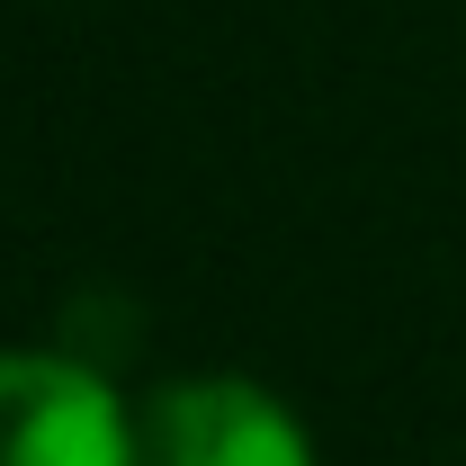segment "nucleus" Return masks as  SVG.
I'll use <instances>...</instances> for the list:
<instances>
[{
	"instance_id": "1",
	"label": "nucleus",
	"mask_w": 466,
	"mask_h": 466,
	"mask_svg": "<svg viewBox=\"0 0 466 466\" xmlns=\"http://www.w3.org/2000/svg\"><path fill=\"white\" fill-rule=\"evenodd\" d=\"M0 466H144V412L72 350H0Z\"/></svg>"
},
{
	"instance_id": "2",
	"label": "nucleus",
	"mask_w": 466,
	"mask_h": 466,
	"mask_svg": "<svg viewBox=\"0 0 466 466\" xmlns=\"http://www.w3.org/2000/svg\"><path fill=\"white\" fill-rule=\"evenodd\" d=\"M144 466H323V458L288 395H269L242 368H198L144 404Z\"/></svg>"
}]
</instances>
